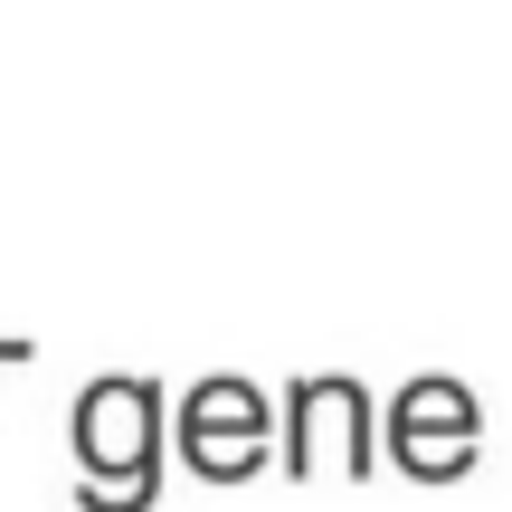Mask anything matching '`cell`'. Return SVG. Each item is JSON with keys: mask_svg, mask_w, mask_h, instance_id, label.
I'll return each mask as SVG.
<instances>
[{"mask_svg": "<svg viewBox=\"0 0 512 512\" xmlns=\"http://www.w3.org/2000/svg\"><path fill=\"white\" fill-rule=\"evenodd\" d=\"M266 427H275L266 389L238 380V370H219V380H200L181 399V456L200 465L209 484H247L256 465H266Z\"/></svg>", "mask_w": 512, "mask_h": 512, "instance_id": "2", "label": "cell"}, {"mask_svg": "<svg viewBox=\"0 0 512 512\" xmlns=\"http://www.w3.org/2000/svg\"><path fill=\"white\" fill-rule=\"evenodd\" d=\"M389 437H399V465H418L427 437H446L456 456H475V437H484L475 389H465V380H408L399 408H389Z\"/></svg>", "mask_w": 512, "mask_h": 512, "instance_id": "4", "label": "cell"}, {"mask_svg": "<svg viewBox=\"0 0 512 512\" xmlns=\"http://www.w3.org/2000/svg\"><path fill=\"white\" fill-rule=\"evenodd\" d=\"M0 361H19V370H29V361H38V342H29V332H0Z\"/></svg>", "mask_w": 512, "mask_h": 512, "instance_id": "6", "label": "cell"}, {"mask_svg": "<svg viewBox=\"0 0 512 512\" xmlns=\"http://www.w3.org/2000/svg\"><path fill=\"white\" fill-rule=\"evenodd\" d=\"M152 494H162V465H143V475H86V484H76L86 512H143Z\"/></svg>", "mask_w": 512, "mask_h": 512, "instance_id": "5", "label": "cell"}, {"mask_svg": "<svg viewBox=\"0 0 512 512\" xmlns=\"http://www.w3.org/2000/svg\"><path fill=\"white\" fill-rule=\"evenodd\" d=\"M67 437L86 475H143L162 465V380L124 370V380H86L67 408Z\"/></svg>", "mask_w": 512, "mask_h": 512, "instance_id": "1", "label": "cell"}, {"mask_svg": "<svg viewBox=\"0 0 512 512\" xmlns=\"http://www.w3.org/2000/svg\"><path fill=\"white\" fill-rule=\"evenodd\" d=\"M275 418H285V475L294 484L323 465V437L342 456V475H370V456H380V408H370L361 380H294Z\"/></svg>", "mask_w": 512, "mask_h": 512, "instance_id": "3", "label": "cell"}]
</instances>
